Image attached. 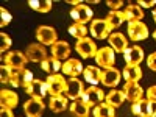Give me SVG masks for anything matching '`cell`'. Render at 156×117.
I'll use <instances>...</instances> for the list:
<instances>
[{
  "label": "cell",
  "mask_w": 156,
  "mask_h": 117,
  "mask_svg": "<svg viewBox=\"0 0 156 117\" xmlns=\"http://www.w3.org/2000/svg\"><path fill=\"white\" fill-rule=\"evenodd\" d=\"M120 78H122V73L117 70L115 67H108L101 72V83L108 86V87H114L119 84L120 81Z\"/></svg>",
  "instance_id": "obj_19"
},
{
  "label": "cell",
  "mask_w": 156,
  "mask_h": 117,
  "mask_svg": "<svg viewBox=\"0 0 156 117\" xmlns=\"http://www.w3.org/2000/svg\"><path fill=\"white\" fill-rule=\"evenodd\" d=\"M105 20L108 23L109 30H115L125 22V14H123V11H109V14L106 16Z\"/></svg>",
  "instance_id": "obj_25"
},
{
  "label": "cell",
  "mask_w": 156,
  "mask_h": 117,
  "mask_svg": "<svg viewBox=\"0 0 156 117\" xmlns=\"http://www.w3.org/2000/svg\"><path fill=\"white\" fill-rule=\"evenodd\" d=\"M137 5H139V6H144V8H151L153 5H156V2H154V0H150V2H144V0H139Z\"/></svg>",
  "instance_id": "obj_40"
},
{
  "label": "cell",
  "mask_w": 156,
  "mask_h": 117,
  "mask_svg": "<svg viewBox=\"0 0 156 117\" xmlns=\"http://www.w3.org/2000/svg\"><path fill=\"white\" fill-rule=\"evenodd\" d=\"M75 50L78 51V55H81V58H95L98 51L95 42L90 37L78 39V42L75 44Z\"/></svg>",
  "instance_id": "obj_2"
},
{
  "label": "cell",
  "mask_w": 156,
  "mask_h": 117,
  "mask_svg": "<svg viewBox=\"0 0 156 117\" xmlns=\"http://www.w3.org/2000/svg\"><path fill=\"white\" fill-rule=\"evenodd\" d=\"M123 58L126 66H139L140 61L144 59V50L139 45H131L123 51Z\"/></svg>",
  "instance_id": "obj_14"
},
{
  "label": "cell",
  "mask_w": 156,
  "mask_h": 117,
  "mask_svg": "<svg viewBox=\"0 0 156 117\" xmlns=\"http://www.w3.org/2000/svg\"><path fill=\"white\" fill-rule=\"evenodd\" d=\"M106 5L111 8V11H119L123 5L122 0H106Z\"/></svg>",
  "instance_id": "obj_37"
},
{
  "label": "cell",
  "mask_w": 156,
  "mask_h": 117,
  "mask_svg": "<svg viewBox=\"0 0 156 117\" xmlns=\"http://www.w3.org/2000/svg\"><path fill=\"white\" fill-rule=\"evenodd\" d=\"M45 83H47V87H48V94L53 97V95H61L64 90H66L67 80H64L62 75L55 73V75H48Z\"/></svg>",
  "instance_id": "obj_3"
},
{
  "label": "cell",
  "mask_w": 156,
  "mask_h": 117,
  "mask_svg": "<svg viewBox=\"0 0 156 117\" xmlns=\"http://www.w3.org/2000/svg\"><path fill=\"white\" fill-rule=\"evenodd\" d=\"M41 69L45 70L48 75H55V73H58V70L62 69V64H61V61H58L56 58L48 56L47 59H44V61L41 62Z\"/></svg>",
  "instance_id": "obj_26"
},
{
  "label": "cell",
  "mask_w": 156,
  "mask_h": 117,
  "mask_svg": "<svg viewBox=\"0 0 156 117\" xmlns=\"http://www.w3.org/2000/svg\"><path fill=\"white\" fill-rule=\"evenodd\" d=\"M128 36L131 41H144L148 37V28L144 22H128Z\"/></svg>",
  "instance_id": "obj_6"
},
{
  "label": "cell",
  "mask_w": 156,
  "mask_h": 117,
  "mask_svg": "<svg viewBox=\"0 0 156 117\" xmlns=\"http://www.w3.org/2000/svg\"><path fill=\"white\" fill-rule=\"evenodd\" d=\"M101 72L98 67L94 66H86L83 70V76L87 83H90V86H97L98 83H101Z\"/></svg>",
  "instance_id": "obj_23"
},
{
  "label": "cell",
  "mask_w": 156,
  "mask_h": 117,
  "mask_svg": "<svg viewBox=\"0 0 156 117\" xmlns=\"http://www.w3.org/2000/svg\"><path fill=\"white\" fill-rule=\"evenodd\" d=\"M114 61H115V55H114V50L111 47H101V48H98L97 55H95L97 66L108 69V67H112Z\"/></svg>",
  "instance_id": "obj_10"
},
{
  "label": "cell",
  "mask_w": 156,
  "mask_h": 117,
  "mask_svg": "<svg viewBox=\"0 0 156 117\" xmlns=\"http://www.w3.org/2000/svg\"><path fill=\"white\" fill-rule=\"evenodd\" d=\"M153 19H154V22H156V9L153 11Z\"/></svg>",
  "instance_id": "obj_42"
},
{
  "label": "cell",
  "mask_w": 156,
  "mask_h": 117,
  "mask_svg": "<svg viewBox=\"0 0 156 117\" xmlns=\"http://www.w3.org/2000/svg\"><path fill=\"white\" fill-rule=\"evenodd\" d=\"M147 100L156 105V86H150L147 89Z\"/></svg>",
  "instance_id": "obj_38"
},
{
  "label": "cell",
  "mask_w": 156,
  "mask_h": 117,
  "mask_svg": "<svg viewBox=\"0 0 156 117\" xmlns=\"http://www.w3.org/2000/svg\"><path fill=\"white\" fill-rule=\"evenodd\" d=\"M108 39H109L111 48H112L114 51L123 53V51L128 48V41H126V37H125L122 33H111Z\"/></svg>",
  "instance_id": "obj_22"
},
{
  "label": "cell",
  "mask_w": 156,
  "mask_h": 117,
  "mask_svg": "<svg viewBox=\"0 0 156 117\" xmlns=\"http://www.w3.org/2000/svg\"><path fill=\"white\" fill-rule=\"evenodd\" d=\"M122 90H123V94H125V98L128 101H131V103L140 100L142 95H144V89L139 86L137 81H126Z\"/></svg>",
  "instance_id": "obj_13"
},
{
  "label": "cell",
  "mask_w": 156,
  "mask_h": 117,
  "mask_svg": "<svg viewBox=\"0 0 156 117\" xmlns=\"http://www.w3.org/2000/svg\"><path fill=\"white\" fill-rule=\"evenodd\" d=\"M25 90H27L28 95H31V97H34V98H44V97L48 94L47 83L42 81V80H33Z\"/></svg>",
  "instance_id": "obj_17"
},
{
  "label": "cell",
  "mask_w": 156,
  "mask_h": 117,
  "mask_svg": "<svg viewBox=\"0 0 156 117\" xmlns=\"http://www.w3.org/2000/svg\"><path fill=\"white\" fill-rule=\"evenodd\" d=\"M0 16H2V19H0V27H6V25L11 22V12L6 11L5 8H0Z\"/></svg>",
  "instance_id": "obj_36"
},
{
  "label": "cell",
  "mask_w": 156,
  "mask_h": 117,
  "mask_svg": "<svg viewBox=\"0 0 156 117\" xmlns=\"http://www.w3.org/2000/svg\"><path fill=\"white\" fill-rule=\"evenodd\" d=\"M3 61H5V66H8L11 69H22L28 62V58L22 51L12 50V51H6V55L3 56Z\"/></svg>",
  "instance_id": "obj_4"
},
{
  "label": "cell",
  "mask_w": 156,
  "mask_h": 117,
  "mask_svg": "<svg viewBox=\"0 0 156 117\" xmlns=\"http://www.w3.org/2000/svg\"><path fill=\"white\" fill-rule=\"evenodd\" d=\"M25 55H27L28 61H31V62H42L44 59L48 58L42 44H31V45H28Z\"/></svg>",
  "instance_id": "obj_16"
},
{
  "label": "cell",
  "mask_w": 156,
  "mask_h": 117,
  "mask_svg": "<svg viewBox=\"0 0 156 117\" xmlns=\"http://www.w3.org/2000/svg\"><path fill=\"white\" fill-rule=\"evenodd\" d=\"M147 66L151 69V70H156V51L151 53L148 58H147Z\"/></svg>",
  "instance_id": "obj_39"
},
{
  "label": "cell",
  "mask_w": 156,
  "mask_h": 117,
  "mask_svg": "<svg viewBox=\"0 0 156 117\" xmlns=\"http://www.w3.org/2000/svg\"><path fill=\"white\" fill-rule=\"evenodd\" d=\"M122 76L126 81H139L142 78V70L139 66H126L122 72Z\"/></svg>",
  "instance_id": "obj_30"
},
{
  "label": "cell",
  "mask_w": 156,
  "mask_h": 117,
  "mask_svg": "<svg viewBox=\"0 0 156 117\" xmlns=\"http://www.w3.org/2000/svg\"><path fill=\"white\" fill-rule=\"evenodd\" d=\"M33 81V73L28 69H12V75H11V81L9 84L14 87H25L27 89L28 84Z\"/></svg>",
  "instance_id": "obj_1"
},
{
  "label": "cell",
  "mask_w": 156,
  "mask_h": 117,
  "mask_svg": "<svg viewBox=\"0 0 156 117\" xmlns=\"http://www.w3.org/2000/svg\"><path fill=\"white\" fill-rule=\"evenodd\" d=\"M89 31L94 36V39H106V36L109 37V33H111L106 20H103V19H95L90 22Z\"/></svg>",
  "instance_id": "obj_12"
},
{
  "label": "cell",
  "mask_w": 156,
  "mask_h": 117,
  "mask_svg": "<svg viewBox=\"0 0 156 117\" xmlns=\"http://www.w3.org/2000/svg\"><path fill=\"white\" fill-rule=\"evenodd\" d=\"M87 28L84 27L83 23H72L69 27V34L76 37V39H83V37H87Z\"/></svg>",
  "instance_id": "obj_33"
},
{
  "label": "cell",
  "mask_w": 156,
  "mask_h": 117,
  "mask_svg": "<svg viewBox=\"0 0 156 117\" xmlns=\"http://www.w3.org/2000/svg\"><path fill=\"white\" fill-rule=\"evenodd\" d=\"M94 117H115L114 108L108 103H100L94 108Z\"/></svg>",
  "instance_id": "obj_32"
},
{
  "label": "cell",
  "mask_w": 156,
  "mask_h": 117,
  "mask_svg": "<svg viewBox=\"0 0 156 117\" xmlns=\"http://www.w3.org/2000/svg\"><path fill=\"white\" fill-rule=\"evenodd\" d=\"M131 111L137 117H151L154 109H153V103L151 101H148L147 98H140V100L133 103Z\"/></svg>",
  "instance_id": "obj_15"
},
{
  "label": "cell",
  "mask_w": 156,
  "mask_h": 117,
  "mask_svg": "<svg viewBox=\"0 0 156 117\" xmlns=\"http://www.w3.org/2000/svg\"><path fill=\"white\" fill-rule=\"evenodd\" d=\"M125 100H126V98H125L123 90L112 89L111 92H108V95H106V103H108V105H111L112 108H119Z\"/></svg>",
  "instance_id": "obj_29"
},
{
  "label": "cell",
  "mask_w": 156,
  "mask_h": 117,
  "mask_svg": "<svg viewBox=\"0 0 156 117\" xmlns=\"http://www.w3.org/2000/svg\"><path fill=\"white\" fill-rule=\"evenodd\" d=\"M0 41H2V42H0V51H2V53H5V51L11 47V37L6 34V33H0Z\"/></svg>",
  "instance_id": "obj_35"
},
{
  "label": "cell",
  "mask_w": 156,
  "mask_h": 117,
  "mask_svg": "<svg viewBox=\"0 0 156 117\" xmlns=\"http://www.w3.org/2000/svg\"><path fill=\"white\" fill-rule=\"evenodd\" d=\"M123 14H125V20H128V22H139L142 17H144V12H142L140 6L139 5H131V3L125 8Z\"/></svg>",
  "instance_id": "obj_27"
},
{
  "label": "cell",
  "mask_w": 156,
  "mask_h": 117,
  "mask_svg": "<svg viewBox=\"0 0 156 117\" xmlns=\"http://www.w3.org/2000/svg\"><path fill=\"white\" fill-rule=\"evenodd\" d=\"M0 117H14V115H12V111L11 109L2 108V109H0Z\"/></svg>",
  "instance_id": "obj_41"
},
{
  "label": "cell",
  "mask_w": 156,
  "mask_h": 117,
  "mask_svg": "<svg viewBox=\"0 0 156 117\" xmlns=\"http://www.w3.org/2000/svg\"><path fill=\"white\" fill-rule=\"evenodd\" d=\"M105 98V94H103V90L97 86H89L87 89H84V92L81 95V100L86 103L87 106H97L103 101Z\"/></svg>",
  "instance_id": "obj_5"
},
{
  "label": "cell",
  "mask_w": 156,
  "mask_h": 117,
  "mask_svg": "<svg viewBox=\"0 0 156 117\" xmlns=\"http://www.w3.org/2000/svg\"><path fill=\"white\" fill-rule=\"evenodd\" d=\"M151 117H156V109L153 111V115H151Z\"/></svg>",
  "instance_id": "obj_44"
},
{
  "label": "cell",
  "mask_w": 156,
  "mask_h": 117,
  "mask_svg": "<svg viewBox=\"0 0 156 117\" xmlns=\"http://www.w3.org/2000/svg\"><path fill=\"white\" fill-rule=\"evenodd\" d=\"M69 109H70V112H72L75 117H87V115H89V106L86 105L81 98L73 100V101L70 103Z\"/></svg>",
  "instance_id": "obj_28"
},
{
  "label": "cell",
  "mask_w": 156,
  "mask_h": 117,
  "mask_svg": "<svg viewBox=\"0 0 156 117\" xmlns=\"http://www.w3.org/2000/svg\"><path fill=\"white\" fill-rule=\"evenodd\" d=\"M70 17L73 19L75 23L86 25L87 22H92V9L81 3L78 6H73V9L70 11Z\"/></svg>",
  "instance_id": "obj_8"
},
{
  "label": "cell",
  "mask_w": 156,
  "mask_h": 117,
  "mask_svg": "<svg viewBox=\"0 0 156 117\" xmlns=\"http://www.w3.org/2000/svg\"><path fill=\"white\" fill-rule=\"evenodd\" d=\"M69 55H70V45L66 41H56L51 45V56L56 58L58 61L69 59Z\"/></svg>",
  "instance_id": "obj_21"
},
{
  "label": "cell",
  "mask_w": 156,
  "mask_h": 117,
  "mask_svg": "<svg viewBox=\"0 0 156 117\" xmlns=\"http://www.w3.org/2000/svg\"><path fill=\"white\" fill-rule=\"evenodd\" d=\"M83 92H84V86H83L81 80H78V78H70V80H67L66 90H64V94H66L67 98L78 100V98H81Z\"/></svg>",
  "instance_id": "obj_11"
},
{
  "label": "cell",
  "mask_w": 156,
  "mask_h": 117,
  "mask_svg": "<svg viewBox=\"0 0 156 117\" xmlns=\"http://www.w3.org/2000/svg\"><path fill=\"white\" fill-rule=\"evenodd\" d=\"M69 98L66 95H53V97H50L48 100V106L50 109L53 111V112H62V111H66L67 109V101Z\"/></svg>",
  "instance_id": "obj_24"
},
{
  "label": "cell",
  "mask_w": 156,
  "mask_h": 117,
  "mask_svg": "<svg viewBox=\"0 0 156 117\" xmlns=\"http://www.w3.org/2000/svg\"><path fill=\"white\" fill-rule=\"evenodd\" d=\"M45 105L42 98H34L31 97L30 100H27L23 103V112L27 117H41L44 114Z\"/></svg>",
  "instance_id": "obj_7"
},
{
  "label": "cell",
  "mask_w": 156,
  "mask_h": 117,
  "mask_svg": "<svg viewBox=\"0 0 156 117\" xmlns=\"http://www.w3.org/2000/svg\"><path fill=\"white\" fill-rule=\"evenodd\" d=\"M19 103V95L12 90L3 89L0 90V106L6 108V109H14Z\"/></svg>",
  "instance_id": "obj_20"
},
{
  "label": "cell",
  "mask_w": 156,
  "mask_h": 117,
  "mask_svg": "<svg viewBox=\"0 0 156 117\" xmlns=\"http://www.w3.org/2000/svg\"><path fill=\"white\" fill-rule=\"evenodd\" d=\"M56 30L53 27H47V25H42L36 30V39L42 45H53L56 42Z\"/></svg>",
  "instance_id": "obj_9"
},
{
  "label": "cell",
  "mask_w": 156,
  "mask_h": 117,
  "mask_svg": "<svg viewBox=\"0 0 156 117\" xmlns=\"http://www.w3.org/2000/svg\"><path fill=\"white\" fill-rule=\"evenodd\" d=\"M153 39H154V41H156V30H154V33H153Z\"/></svg>",
  "instance_id": "obj_43"
},
{
  "label": "cell",
  "mask_w": 156,
  "mask_h": 117,
  "mask_svg": "<svg viewBox=\"0 0 156 117\" xmlns=\"http://www.w3.org/2000/svg\"><path fill=\"white\" fill-rule=\"evenodd\" d=\"M51 5H53L51 0H30L28 2V6L37 12H48L51 9Z\"/></svg>",
  "instance_id": "obj_31"
},
{
  "label": "cell",
  "mask_w": 156,
  "mask_h": 117,
  "mask_svg": "<svg viewBox=\"0 0 156 117\" xmlns=\"http://www.w3.org/2000/svg\"><path fill=\"white\" fill-rule=\"evenodd\" d=\"M11 75H12V69L11 67H8V66L0 67V81H2L3 84L11 81Z\"/></svg>",
  "instance_id": "obj_34"
},
{
  "label": "cell",
  "mask_w": 156,
  "mask_h": 117,
  "mask_svg": "<svg viewBox=\"0 0 156 117\" xmlns=\"http://www.w3.org/2000/svg\"><path fill=\"white\" fill-rule=\"evenodd\" d=\"M61 70H62L64 75H67V76H70V78H76L78 75L84 70V67L81 66V61H80V59L69 58L66 62L62 64V69H61Z\"/></svg>",
  "instance_id": "obj_18"
}]
</instances>
